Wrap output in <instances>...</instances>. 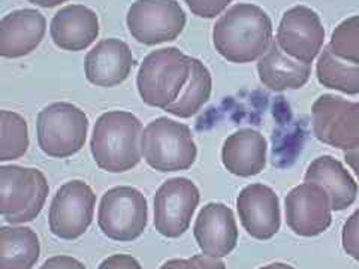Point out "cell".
Instances as JSON below:
<instances>
[{"instance_id": "cell-1", "label": "cell", "mask_w": 359, "mask_h": 269, "mask_svg": "<svg viewBox=\"0 0 359 269\" xmlns=\"http://www.w3.org/2000/svg\"><path fill=\"white\" fill-rule=\"evenodd\" d=\"M212 43L231 63L259 60L273 43L271 18L256 5H233L217 20L212 29Z\"/></svg>"}, {"instance_id": "cell-2", "label": "cell", "mask_w": 359, "mask_h": 269, "mask_svg": "<svg viewBox=\"0 0 359 269\" xmlns=\"http://www.w3.org/2000/svg\"><path fill=\"white\" fill-rule=\"evenodd\" d=\"M142 123L128 111H108L93 127L90 150L102 171L121 174L133 170L141 159Z\"/></svg>"}, {"instance_id": "cell-3", "label": "cell", "mask_w": 359, "mask_h": 269, "mask_svg": "<svg viewBox=\"0 0 359 269\" xmlns=\"http://www.w3.org/2000/svg\"><path fill=\"white\" fill-rule=\"evenodd\" d=\"M190 69L192 57L178 48L151 51L141 63L137 75V87L142 102L153 108L166 109L182 93Z\"/></svg>"}, {"instance_id": "cell-4", "label": "cell", "mask_w": 359, "mask_h": 269, "mask_svg": "<svg viewBox=\"0 0 359 269\" xmlns=\"http://www.w3.org/2000/svg\"><path fill=\"white\" fill-rule=\"evenodd\" d=\"M141 154L154 171L177 172L195 165L198 147L187 125L159 117L142 129Z\"/></svg>"}, {"instance_id": "cell-5", "label": "cell", "mask_w": 359, "mask_h": 269, "mask_svg": "<svg viewBox=\"0 0 359 269\" xmlns=\"http://www.w3.org/2000/svg\"><path fill=\"white\" fill-rule=\"evenodd\" d=\"M88 117L72 104L54 102L39 111L36 120L38 145L53 159H67L84 147Z\"/></svg>"}, {"instance_id": "cell-6", "label": "cell", "mask_w": 359, "mask_h": 269, "mask_svg": "<svg viewBox=\"0 0 359 269\" xmlns=\"http://www.w3.org/2000/svg\"><path fill=\"white\" fill-rule=\"evenodd\" d=\"M149 223V204L138 188L112 187L104 193L97 209V226L107 238L118 242L138 240Z\"/></svg>"}, {"instance_id": "cell-7", "label": "cell", "mask_w": 359, "mask_h": 269, "mask_svg": "<svg viewBox=\"0 0 359 269\" xmlns=\"http://www.w3.org/2000/svg\"><path fill=\"white\" fill-rule=\"evenodd\" d=\"M186 21V13L177 0H137L126 15L132 38L144 45L175 41L183 33Z\"/></svg>"}, {"instance_id": "cell-8", "label": "cell", "mask_w": 359, "mask_h": 269, "mask_svg": "<svg viewBox=\"0 0 359 269\" xmlns=\"http://www.w3.org/2000/svg\"><path fill=\"white\" fill-rule=\"evenodd\" d=\"M96 195L81 179L67 181L55 192L48 212L50 230L60 240L74 241L87 232L93 221Z\"/></svg>"}, {"instance_id": "cell-9", "label": "cell", "mask_w": 359, "mask_h": 269, "mask_svg": "<svg viewBox=\"0 0 359 269\" xmlns=\"http://www.w3.org/2000/svg\"><path fill=\"white\" fill-rule=\"evenodd\" d=\"M313 133L320 142L343 151L359 147V102L322 95L311 108Z\"/></svg>"}, {"instance_id": "cell-10", "label": "cell", "mask_w": 359, "mask_h": 269, "mask_svg": "<svg viewBox=\"0 0 359 269\" xmlns=\"http://www.w3.org/2000/svg\"><path fill=\"white\" fill-rule=\"evenodd\" d=\"M201 195L189 178H171L165 181L154 196V228L166 238H180L192 223Z\"/></svg>"}, {"instance_id": "cell-11", "label": "cell", "mask_w": 359, "mask_h": 269, "mask_svg": "<svg viewBox=\"0 0 359 269\" xmlns=\"http://www.w3.org/2000/svg\"><path fill=\"white\" fill-rule=\"evenodd\" d=\"M286 221L290 230L299 237H318L332 223L331 198L322 186L302 183L286 196Z\"/></svg>"}, {"instance_id": "cell-12", "label": "cell", "mask_w": 359, "mask_h": 269, "mask_svg": "<svg viewBox=\"0 0 359 269\" xmlns=\"http://www.w3.org/2000/svg\"><path fill=\"white\" fill-rule=\"evenodd\" d=\"M323 39L320 17L307 6H295L283 14L276 42L290 57L311 64L323 47Z\"/></svg>"}, {"instance_id": "cell-13", "label": "cell", "mask_w": 359, "mask_h": 269, "mask_svg": "<svg viewBox=\"0 0 359 269\" xmlns=\"http://www.w3.org/2000/svg\"><path fill=\"white\" fill-rule=\"evenodd\" d=\"M243 228L252 238L266 241L280 230V200L274 190L264 184L244 187L237 198Z\"/></svg>"}, {"instance_id": "cell-14", "label": "cell", "mask_w": 359, "mask_h": 269, "mask_svg": "<svg viewBox=\"0 0 359 269\" xmlns=\"http://www.w3.org/2000/svg\"><path fill=\"white\" fill-rule=\"evenodd\" d=\"M194 235L202 254L217 259L231 254L238 242V226L232 209L219 202H210L199 211Z\"/></svg>"}, {"instance_id": "cell-15", "label": "cell", "mask_w": 359, "mask_h": 269, "mask_svg": "<svg viewBox=\"0 0 359 269\" xmlns=\"http://www.w3.org/2000/svg\"><path fill=\"white\" fill-rule=\"evenodd\" d=\"M135 66V57L126 42L108 38L97 42L84 60L87 81L96 87H116L125 83Z\"/></svg>"}, {"instance_id": "cell-16", "label": "cell", "mask_w": 359, "mask_h": 269, "mask_svg": "<svg viewBox=\"0 0 359 269\" xmlns=\"http://www.w3.org/2000/svg\"><path fill=\"white\" fill-rule=\"evenodd\" d=\"M47 32L38 9H17L0 20V57L20 59L35 51Z\"/></svg>"}, {"instance_id": "cell-17", "label": "cell", "mask_w": 359, "mask_h": 269, "mask_svg": "<svg viewBox=\"0 0 359 269\" xmlns=\"http://www.w3.org/2000/svg\"><path fill=\"white\" fill-rule=\"evenodd\" d=\"M99 18L84 5H67L51 18L50 35L55 47L65 51H83L99 36Z\"/></svg>"}, {"instance_id": "cell-18", "label": "cell", "mask_w": 359, "mask_h": 269, "mask_svg": "<svg viewBox=\"0 0 359 269\" xmlns=\"http://www.w3.org/2000/svg\"><path fill=\"white\" fill-rule=\"evenodd\" d=\"M268 144L264 134L255 129H240L223 142L222 162L237 177H253L266 166Z\"/></svg>"}, {"instance_id": "cell-19", "label": "cell", "mask_w": 359, "mask_h": 269, "mask_svg": "<svg viewBox=\"0 0 359 269\" xmlns=\"http://www.w3.org/2000/svg\"><path fill=\"white\" fill-rule=\"evenodd\" d=\"M306 183L322 186L331 198L332 211H343L349 208L358 196V184L337 159L331 156H320L314 159L304 175Z\"/></svg>"}, {"instance_id": "cell-20", "label": "cell", "mask_w": 359, "mask_h": 269, "mask_svg": "<svg viewBox=\"0 0 359 269\" xmlns=\"http://www.w3.org/2000/svg\"><path fill=\"white\" fill-rule=\"evenodd\" d=\"M257 74L265 87L278 93L304 87L311 75V64L290 57L273 41L269 50L257 60Z\"/></svg>"}, {"instance_id": "cell-21", "label": "cell", "mask_w": 359, "mask_h": 269, "mask_svg": "<svg viewBox=\"0 0 359 269\" xmlns=\"http://www.w3.org/2000/svg\"><path fill=\"white\" fill-rule=\"evenodd\" d=\"M39 170L17 165L0 166V216L21 214L36 192Z\"/></svg>"}, {"instance_id": "cell-22", "label": "cell", "mask_w": 359, "mask_h": 269, "mask_svg": "<svg viewBox=\"0 0 359 269\" xmlns=\"http://www.w3.org/2000/svg\"><path fill=\"white\" fill-rule=\"evenodd\" d=\"M41 256L36 232L26 226L0 228V269H33Z\"/></svg>"}, {"instance_id": "cell-23", "label": "cell", "mask_w": 359, "mask_h": 269, "mask_svg": "<svg viewBox=\"0 0 359 269\" xmlns=\"http://www.w3.org/2000/svg\"><path fill=\"white\" fill-rule=\"evenodd\" d=\"M212 92V78L208 67L198 59L192 57V69H190L189 80L177 97L165 111L178 118H190L202 109Z\"/></svg>"}, {"instance_id": "cell-24", "label": "cell", "mask_w": 359, "mask_h": 269, "mask_svg": "<svg viewBox=\"0 0 359 269\" xmlns=\"http://www.w3.org/2000/svg\"><path fill=\"white\" fill-rule=\"evenodd\" d=\"M316 75L323 87L346 95H359V64L335 57L328 45L319 55Z\"/></svg>"}, {"instance_id": "cell-25", "label": "cell", "mask_w": 359, "mask_h": 269, "mask_svg": "<svg viewBox=\"0 0 359 269\" xmlns=\"http://www.w3.org/2000/svg\"><path fill=\"white\" fill-rule=\"evenodd\" d=\"M29 144L27 121L15 111L0 109V162L20 159Z\"/></svg>"}, {"instance_id": "cell-26", "label": "cell", "mask_w": 359, "mask_h": 269, "mask_svg": "<svg viewBox=\"0 0 359 269\" xmlns=\"http://www.w3.org/2000/svg\"><path fill=\"white\" fill-rule=\"evenodd\" d=\"M328 47L335 57L359 64V15L347 18L335 27Z\"/></svg>"}, {"instance_id": "cell-27", "label": "cell", "mask_w": 359, "mask_h": 269, "mask_svg": "<svg viewBox=\"0 0 359 269\" xmlns=\"http://www.w3.org/2000/svg\"><path fill=\"white\" fill-rule=\"evenodd\" d=\"M48 192H50V187H48V183H47V178H45V175L39 171L36 192H35V196H33V200L30 202V205L25 211H22L21 214L6 219L8 223L22 224V223L35 220L41 214V211L45 205V200H47V198H48Z\"/></svg>"}, {"instance_id": "cell-28", "label": "cell", "mask_w": 359, "mask_h": 269, "mask_svg": "<svg viewBox=\"0 0 359 269\" xmlns=\"http://www.w3.org/2000/svg\"><path fill=\"white\" fill-rule=\"evenodd\" d=\"M343 250L359 262V209L347 219L341 232Z\"/></svg>"}, {"instance_id": "cell-29", "label": "cell", "mask_w": 359, "mask_h": 269, "mask_svg": "<svg viewBox=\"0 0 359 269\" xmlns=\"http://www.w3.org/2000/svg\"><path fill=\"white\" fill-rule=\"evenodd\" d=\"M192 14L201 18H216L233 0H184Z\"/></svg>"}, {"instance_id": "cell-30", "label": "cell", "mask_w": 359, "mask_h": 269, "mask_svg": "<svg viewBox=\"0 0 359 269\" xmlns=\"http://www.w3.org/2000/svg\"><path fill=\"white\" fill-rule=\"evenodd\" d=\"M97 269H142L141 263L129 254H112Z\"/></svg>"}, {"instance_id": "cell-31", "label": "cell", "mask_w": 359, "mask_h": 269, "mask_svg": "<svg viewBox=\"0 0 359 269\" xmlns=\"http://www.w3.org/2000/svg\"><path fill=\"white\" fill-rule=\"evenodd\" d=\"M39 269H86L84 263L71 256H54L45 261Z\"/></svg>"}, {"instance_id": "cell-32", "label": "cell", "mask_w": 359, "mask_h": 269, "mask_svg": "<svg viewBox=\"0 0 359 269\" xmlns=\"http://www.w3.org/2000/svg\"><path fill=\"white\" fill-rule=\"evenodd\" d=\"M159 269H204L199 262L198 256H192L190 259H172L165 262Z\"/></svg>"}, {"instance_id": "cell-33", "label": "cell", "mask_w": 359, "mask_h": 269, "mask_svg": "<svg viewBox=\"0 0 359 269\" xmlns=\"http://www.w3.org/2000/svg\"><path fill=\"white\" fill-rule=\"evenodd\" d=\"M198 257L204 269H226L224 263L220 259H217V257H210L205 254H198Z\"/></svg>"}, {"instance_id": "cell-34", "label": "cell", "mask_w": 359, "mask_h": 269, "mask_svg": "<svg viewBox=\"0 0 359 269\" xmlns=\"http://www.w3.org/2000/svg\"><path fill=\"white\" fill-rule=\"evenodd\" d=\"M344 160L352 167V171L359 178V147L355 150H349L344 153Z\"/></svg>"}, {"instance_id": "cell-35", "label": "cell", "mask_w": 359, "mask_h": 269, "mask_svg": "<svg viewBox=\"0 0 359 269\" xmlns=\"http://www.w3.org/2000/svg\"><path fill=\"white\" fill-rule=\"evenodd\" d=\"M27 2L48 9V8H55V6H59L62 4L69 2V0H27Z\"/></svg>"}, {"instance_id": "cell-36", "label": "cell", "mask_w": 359, "mask_h": 269, "mask_svg": "<svg viewBox=\"0 0 359 269\" xmlns=\"http://www.w3.org/2000/svg\"><path fill=\"white\" fill-rule=\"evenodd\" d=\"M259 269H285V263H273V265H266Z\"/></svg>"}, {"instance_id": "cell-37", "label": "cell", "mask_w": 359, "mask_h": 269, "mask_svg": "<svg viewBox=\"0 0 359 269\" xmlns=\"http://www.w3.org/2000/svg\"><path fill=\"white\" fill-rule=\"evenodd\" d=\"M285 269H295V268H294V266H290V265H286V263H285Z\"/></svg>"}]
</instances>
